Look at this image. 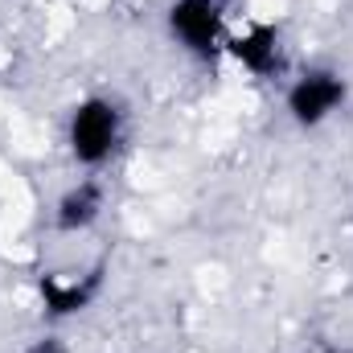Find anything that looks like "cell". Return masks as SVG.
Masks as SVG:
<instances>
[{
	"mask_svg": "<svg viewBox=\"0 0 353 353\" xmlns=\"http://www.w3.org/2000/svg\"><path fill=\"white\" fill-rule=\"evenodd\" d=\"M226 58H234L251 79H275L283 70L279 29L267 25V21H251L239 33H226Z\"/></svg>",
	"mask_w": 353,
	"mask_h": 353,
	"instance_id": "5",
	"label": "cell"
},
{
	"mask_svg": "<svg viewBox=\"0 0 353 353\" xmlns=\"http://www.w3.org/2000/svg\"><path fill=\"white\" fill-rule=\"evenodd\" d=\"M308 353H350V350H337V345H321V350H308Z\"/></svg>",
	"mask_w": 353,
	"mask_h": 353,
	"instance_id": "8",
	"label": "cell"
},
{
	"mask_svg": "<svg viewBox=\"0 0 353 353\" xmlns=\"http://www.w3.org/2000/svg\"><path fill=\"white\" fill-rule=\"evenodd\" d=\"M123 107L107 94H87L66 115V152L79 169H103L123 144Z\"/></svg>",
	"mask_w": 353,
	"mask_h": 353,
	"instance_id": "1",
	"label": "cell"
},
{
	"mask_svg": "<svg viewBox=\"0 0 353 353\" xmlns=\"http://www.w3.org/2000/svg\"><path fill=\"white\" fill-rule=\"evenodd\" d=\"M107 210V185L99 176L74 181L58 201H54V230L58 234H87Z\"/></svg>",
	"mask_w": 353,
	"mask_h": 353,
	"instance_id": "6",
	"label": "cell"
},
{
	"mask_svg": "<svg viewBox=\"0 0 353 353\" xmlns=\"http://www.w3.org/2000/svg\"><path fill=\"white\" fill-rule=\"evenodd\" d=\"M169 37L176 46L197 58V62H218L226 54V12L222 0H173L165 12Z\"/></svg>",
	"mask_w": 353,
	"mask_h": 353,
	"instance_id": "3",
	"label": "cell"
},
{
	"mask_svg": "<svg viewBox=\"0 0 353 353\" xmlns=\"http://www.w3.org/2000/svg\"><path fill=\"white\" fill-rule=\"evenodd\" d=\"M345 99H350V83H345L341 70H333V66H308L304 74H296L288 83L283 111H288V119L296 128L312 132V128L329 123L345 107Z\"/></svg>",
	"mask_w": 353,
	"mask_h": 353,
	"instance_id": "2",
	"label": "cell"
},
{
	"mask_svg": "<svg viewBox=\"0 0 353 353\" xmlns=\"http://www.w3.org/2000/svg\"><path fill=\"white\" fill-rule=\"evenodd\" d=\"M21 353H66V341L58 337V333H41V337H33V341H25Z\"/></svg>",
	"mask_w": 353,
	"mask_h": 353,
	"instance_id": "7",
	"label": "cell"
},
{
	"mask_svg": "<svg viewBox=\"0 0 353 353\" xmlns=\"http://www.w3.org/2000/svg\"><path fill=\"white\" fill-rule=\"evenodd\" d=\"M103 283H107V263H94L79 275H37V300H41V312L50 321H66V316H79L87 312L90 304L103 296Z\"/></svg>",
	"mask_w": 353,
	"mask_h": 353,
	"instance_id": "4",
	"label": "cell"
}]
</instances>
